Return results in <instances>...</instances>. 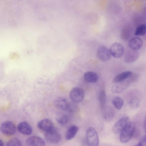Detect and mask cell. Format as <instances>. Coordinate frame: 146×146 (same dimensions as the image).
Masks as SVG:
<instances>
[{
	"instance_id": "cell-29",
	"label": "cell",
	"mask_w": 146,
	"mask_h": 146,
	"mask_svg": "<svg viewBox=\"0 0 146 146\" xmlns=\"http://www.w3.org/2000/svg\"><path fill=\"white\" fill-rule=\"evenodd\" d=\"M134 146H143L141 143L140 142H139L137 144H136V145H135Z\"/></svg>"
},
{
	"instance_id": "cell-9",
	"label": "cell",
	"mask_w": 146,
	"mask_h": 146,
	"mask_svg": "<svg viewBox=\"0 0 146 146\" xmlns=\"http://www.w3.org/2000/svg\"><path fill=\"white\" fill-rule=\"evenodd\" d=\"M110 50L111 54L113 57L119 58L123 54L124 48L123 45L118 42L112 44L110 46Z\"/></svg>"
},
{
	"instance_id": "cell-6",
	"label": "cell",
	"mask_w": 146,
	"mask_h": 146,
	"mask_svg": "<svg viewBox=\"0 0 146 146\" xmlns=\"http://www.w3.org/2000/svg\"><path fill=\"white\" fill-rule=\"evenodd\" d=\"M121 82L112 87L111 90L113 92L116 94L121 93L127 90L131 84L133 83L129 78Z\"/></svg>"
},
{
	"instance_id": "cell-25",
	"label": "cell",
	"mask_w": 146,
	"mask_h": 146,
	"mask_svg": "<svg viewBox=\"0 0 146 146\" xmlns=\"http://www.w3.org/2000/svg\"><path fill=\"white\" fill-rule=\"evenodd\" d=\"M6 146H22V144L19 139L16 138H13L7 142Z\"/></svg>"
},
{
	"instance_id": "cell-4",
	"label": "cell",
	"mask_w": 146,
	"mask_h": 146,
	"mask_svg": "<svg viewBox=\"0 0 146 146\" xmlns=\"http://www.w3.org/2000/svg\"><path fill=\"white\" fill-rule=\"evenodd\" d=\"M0 130L4 135L10 136L13 135L15 133L16 127L15 125L12 122L7 121L1 124Z\"/></svg>"
},
{
	"instance_id": "cell-17",
	"label": "cell",
	"mask_w": 146,
	"mask_h": 146,
	"mask_svg": "<svg viewBox=\"0 0 146 146\" xmlns=\"http://www.w3.org/2000/svg\"><path fill=\"white\" fill-rule=\"evenodd\" d=\"M104 119L106 121L111 120L114 117L115 112L113 109L110 106H106L102 111Z\"/></svg>"
},
{
	"instance_id": "cell-1",
	"label": "cell",
	"mask_w": 146,
	"mask_h": 146,
	"mask_svg": "<svg viewBox=\"0 0 146 146\" xmlns=\"http://www.w3.org/2000/svg\"><path fill=\"white\" fill-rule=\"evenodd\" d=\"M141 95L140 92L137 90H130L127 94V99L128 104L133 109H136L140 106Z\"/></svg>"
},
{
	"instance_id": "cell-24",
	"label": "cell",
	"mask_w": 146,
	"mask_h": 146,
	"mask_svg": "<svg viewBox=\"0 0 146 146\" xmlns=\"http://www.w3.org/2000/svg\"><path fill=\"white\" fill-rule=\"evenodd\" d=\"M56 120L59 123L64 125L68 123V118L65 114H60L56 117Z\"/></svg>"
},
{
	"instance_id": "cell-16",
	"label": "cell",
	"mask_w": 146,
	"mask_h": 146,
	"mask_svg": "<svg viewBox=\"0 0 146 146\" xmlns=\"http://www.w3.org/2000/svg\"><path fill=\"white\" fill-rule=\"evenodd\" d=\"M143 44V41L140 38L135 37L132 38L129 40V45L132 50H137L140 49Z\"/></svg>"
},
{
	"instance_id": "cell-18",
	"label": "cell",
	"mask_w": 146,
	"mask_h": 146,
	"mask_svg": "<svg viewBox=\"0 0 146 146\" xmlns=\"http://www.w3.org/2000/svg\"><path fill=\"white\" fill-rule=\"evenodd\" d=\"M132 73L130 71L123 72L116 76L113 80L112 82L114 83L121 82L129 78Z\"/></svg>"
},
{
	"instance_id": "cell-15",
	"label": "cell",
	"mask_w": 146,
	"mask_h": 146,
	"mask_svg": "<svg viewBox=\"0 0 146 146\" xmlns=\"http://www.w3.org/2000/svg\"><path fill=\"white\" fill-rule=\"evenodd\" d=\"M139 54L137 50L131 49L126 52L124 57L125 61L127 63H132L138 58Z\"/></svg>"
},
{
	"instance_id": "cell-10",
	"label": "cell",
	"mask_w": 146,
	"mask_h": 146,
	"mask_svg": "<svg viewBox=\"0 0 146 146\" xmlns=\"http://www.w3.org/2000/svg\"><path fill=\"white\" fill-rule=\"evenodd\" d=\"M129 118L125 116L120 119L114 124L113 127V131L115 134L120 133L127 124L129 122Z\"/></svg>"
},
{
	"instance_id": "cell-22",
	"label": "cell",
	"mask_w": 146,
	"mask_h": 146,
	"mask_svg": "<svg viewBox=\"0 0 146 146\" xmlns=\"http://www.w3.org/2000/svg\"><path fill=\"white\" fill-rule=\"evenodd\" d=\"M112 102L114 107L118 110L121 109L124 104L123 99L118 96L114 97L112 100Z\"/></svg>"
},
{
	"instance_id": "cell-12",
	"label": "cell",
	"mask_w": 146,
	"mask_h": 146,
	"mask_svg": "<svg viewBox=\"0 0 146 146\" xmlns=\"http://www.w3.org/2000/svg\"><path fill=\"white\" fill-rule=\"evenodd\" d=\"M26 142L28 146H45V144L42 139L36 136L29 137L27 139Z\"/></svg>"
},
{
	"instance_id": "cell-21",
	"label": "cell",
	"mask_w": 146,
	"mask_h": 146,
	"mask_svg": "<svg viewBox=\"0 0 146 146\" xmlns=\"http://www.w3.org/2000/svg\"><path fill=\"white\" fill-rule=\"evenodd\" d=\"M98 98L100 107L102 111L106 107V97L105 90L101 91L99 95Z\"/></svg>"
},
{
	"instance_id": "cell-7",
	"label": "cell",
	"mask_w": 146,
	"mask_h": 146,
	"mask_svg": "<svg viewBox=\"0 0 146 146\" xmlns=\"http://www.w3.org/2000/svg\"><path fill=\"white\" fill-rule=\"evenodd\" d=\"M44 137L47 141L54 144L59 143L62 138L60 133L54 129L51 131L46 132L44 134Z\"/></svg>"
},
{
	"instance_id": "cell-27",
	"label": "cell",
	"mask_w": 146,
	"mask_h": 146,
	"mask_svg": "<svg viewBox=\"0 0 146 146\" xmlns=\"http://www.w3.org/2000/svg\"><path fill=\"white\" fill-rule=\"evenodd\" d=\"M143 127L144 130L146 132V115L143 123Z\"/></svg>"
},
{
	"instance_id": "cell-8",
	"label": "cell",
	"mask_w": 146,
	"mask_h": 146,
	"mask_svg": "<svg viewBox=\"0 0 146 146\" xmlns=\"http://www.w3.org/2000/svg\"><path fill=\"white\" fill-rule=\"evenodd\" d=\"M96 54L100 60L104 61L109 60L111 56L110 49L106 46H100L98 48Z\"/></svg>"
},
{
	"instance_id": "cell-23",
	"label": "cell",
	"mask_w": 146,
	"mask_h": 146,
	"mask_svg": "<svg viewBox=\"0 0 146 146\" xmlns=\"http://www.w3.org/2000/svg\"><path fill=\"white\" fill-rule=\"evenodd\" d=\"M146 34V25L141 24L138 26L136 29L134 35L137 36H143Z\"/></svg>"
},
{
	"instance_id": "cell-3",
	"label": "cell",
	"mask_w": 146,
	"mask_h": 146,
	"mask_svg": "<svg viewBox=\"0 0 146 146\" xmlns=\"http://www.w3.org/2000/svg\"><path fill=\"white\" fill-rule=\"evenodd\" d=\"M86 139L88 146H98V136L96 131L94 127H90L88 128L86 134Z\"/></svg>"
},
{
	"instance_id": "cell-2",
	"label": "cell",
	"mask_w": 146,
	"mask_h": 146,
	"mask_svg": "<svg viewBox=\"0 0 146 146\" xmlns=\"http://www.w3.org/2000/svg\"><path fill=\"white\" fill-rule=\"evenodd\" d=\"M135 131V125L133 122H129L120 132L119 140L122 143L129 141L133 136Z\"/></svg>"
},
{
	"instance_id": "cell-26",
	"label": "cell",
	"mask_w": 146,
	"mask_h": 146,
	"mask_svg": "<svg viewBox=\"0 0 146 146\" xmlns=\"http://www.w3.org/2000/svg\"><path fill=\"white\" fill-rule=\"evenodd\" d=\"M144 146H146V135L142 137L140 142Z\"/></svg>"
},
{
	"instance_id": "cell-14",
	"label": "cell",
	"mask_w": 146,
	"mask_h": 146,
	"mask_svg": "<svg viewBox=\"0 0 146 146\" xmlns=\"http://www.w3.org/2000/svg\"><path fill=\"white\" fill-rule=\"evenodd\" d=\"M17 129L20 133L26 135L31 134L32 131V128L30 125L25 121L19 123L17 125Z\"/></svg>"
},
{
	"instance_id": "cell-28",
	"label": "cell",
	"mask_w": 146,
	"mask_h": 146,
	"mask_svg": "<svg viewBox=\"0 0 146 146\" xmlns=\"http://www.w3.org/2000/svg\"><path fill=\"white\" fill-rule=\"evenodd\" d=\"M0 146H4V143L3 141L1 139L0 141Z\"/></svg>"
},
{
	"instance_id": "cell-19",
	"label": "cell",
	"mask_w": 146,
	"mask_h": 146,
	"mask_svg": "<svg viewBox=\"0 0 146 146\" xmlns=\"http://www.w3.org/2000/svg\"><path fill=\"white\" fill-rule=\"evenodd\" d=\"M84 79L89 83H94L98 81L99 76L96 73L93 72H88L85 73L84 76Z\"/></svg>"
},
{
	"instance_id": "cell-13",
	"label": "cell",
	"mask_w": 146,
	"mask_h": 146,
	"mask_svg": "<svg viewBox=\"0 0 146 146\" xmlns=\"http://www.w3.org/2000/svg\"><path fill=\"white\" fill-rule=\"evenodd\" d=\"M55 105L58 109L63 110H68L70 105L67 100L61 97L57 98L55 101Z\"/></svg>"
},
{
	"instance_id": "cell-20",
	"label": "cell",
	"mask_w": 146,
	"mask_h": 146,
	"mask_svg": "<svg viewBox=\"0 0 146 146\" xmlns=\"http://www.w3.org/2000/svg\"><path fill=\"white\" fill-rule=\"evenodd\" d=\"M78 130V127L75 125L71 126L68 129L66 135V139L70 140L73 139L76 136Z\"/></svg>"
},
{
	"instance_id": "cell-11",
	"label": "cell",
	"mask_w": 146,
	"mask_h": 146,
	"mask_svg": "<svg viewBox=\"0 0 146 146\" xmlns=\"http://www.w3.org/2000/svg\"><path fill=\"white\" fill-rule=\"evenodd\" d=\"M38 127L40 130L46 132L51 131L54 129L52 121L48 119L42 120L38 123Z\"/></svg>"
},
{
	"instance_id": "cell-5",
	"label": "cell",
	"mask_w": 146,
	"mask_h": 146,
	"mask_svg": "<svg viewBox=\"0 0 146 146\" xmlns=\"http://www.w3.org/2000/svg\"><path fill=\"white\" fill-rule=\"evenodd\" d=\"M84 92L81 88L76 87L72 88L69 94L70 99L74 102L78 103L81 102L83 99Z\"/></svg>"
}]
</instances>
